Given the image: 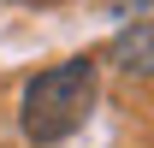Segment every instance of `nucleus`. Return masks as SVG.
Wrapping results in <instances>:
<instances>
[{
    "label": "nucleus",
    "instance_id": "f03ea898",
    "mask_svg": "<svg viewBox=\"0 0 154 148\" xmlns=\"http://www.w3.org/2000/svg\"><path fill=\"white\" fill-rule=\"evenodd\" d=\"M107 59H113L125 77H154V24H131V30H119L113 48H107Z\"/></svg>",
    "mask_w": 154,
    "mask_h": 148
},
{
    "label": "nucleus",
    "instance_id": "f257e3e1",
    "mask_svg": "<svg viewBox=\"0 0 154 148\" xmlns=\"http://www.w3.org/2000/svg\"><path fill=\"white\" fill-rule=\"evenodd\" d=\"M89 107H95V59H59V65H48L24 83L18 130L36 148H54L71 130H83Z\"/></svg>",
    "mask_w": 154,
    "mask_h": 148
}]
</instances>
